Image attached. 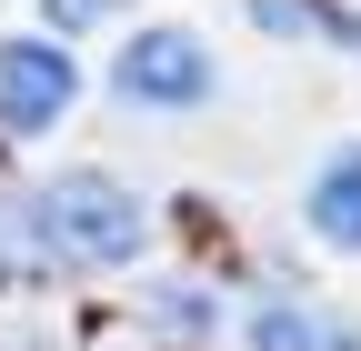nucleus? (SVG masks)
Listing matches in <instances>:
<instances>
[{
  "mask_svg": "<svg viewBox=\"0 0 361 351\" xmlns=\"http://www.w3.org/2000/svg\"><path fill=\"white\" fill-rule=\"evenodd\" d=\"M80 101V61L61 51V30H11L0 40V130L30 141Z\"/></svg>",
  "mask_w": 361,
  "mask_h": 351,
  "instance_id": "obj_3",
  "label": "nucleus"
},
{
  "mask_svg": "<svg viewBox=\"0 0 361 351\" xmlns=\"http://www.w3.org/2000/svg\"><path fill=\"white\" fill-rule=\"evenodd\" d=\"M151 321H161V331H191V341H201V331H221V301H211L201 281H161V291H151Z\"/></svg>",
  "mask_w": 361,
  "mask_h": 351,
  "instance_id": "obj_6",
  "label": "nucleus"
},
{
  "mask_svg": "<svg viewBox=\"0 0 361 351\" xmlns=\"http://www.w3.org/2000/svg\"><path fill=\"white\" fill-rule=\"evenodd\" d=\"M251 351H361V331L331 312V301H251V321H241Z\"/></svg>",
  "mask_w": 361,
  "mask_h": 351,
  "instance_id": "obj_5",
  "label": "nucleus"
},
{
  "mask_svg": "<svg viewBox=\"0 0 361 351\" xmlns=\"http://www.w3.org/2000/svg\"><path fill=\"white\" fill-rule=\"evenodd\" d=\"M301 221H311L322 251L361 261V141H331V151H322V171L301 181Z\"/></svg>",
  "mask_w": 361,
  "mask_h": 351,
  "instance_id": "obj_4",
  "label": "nucleus"
},
{
  "mask_svg": "<svg viewBox=\"0 0 361 351\" xmlns=\"http://www.w3.org/2000/svg\"><path fill=\"white\" fill-rule=\"evenodd\" d=\"M111 91L130 101V111H201L211 91H221V61H211V40L191 30V20H141L111 51Z\"/></svg>",
  "mask_w": 361,
  "mask_h": 351,
  "instance_id": "obj_2",
  "label": "nucleus"
},
{
  "mask_svg": "<svg viewBox=\"0 0 361 351\" xmlns=\"http://www.w3.org/2000/svg\"><path fill=\"white\" fill-rule=\"evenodd\" d=\"M20 241H30V261H61V271H121V261H141L151 211L111 171H61L20 201Z\"/></svg>",
  "mask_w": 361,
  "mask_h": 351,
  "instance_id": "obj_1",
  "label": "nucleus"
},
{
  "mask_svg": "<svg viewBox=\"0 0 361 351\" xmlns=\"http://www.w3.org/2000/svg\"><path fill=\"white\" fill-rule=\"evenodd\" d=\"M40 11H51V30L71 40V30H101V20H121L130 0H40Z\"/></svg>",
  "mask_w": 361,
  "mask_h": 351,
  "instance_id": "obj_7",
  "label": "nucleus"
}]
</instances>
